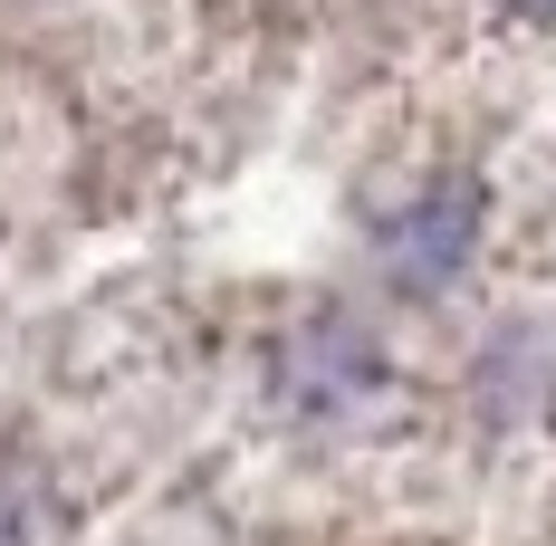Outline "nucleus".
<instances>
[{
	"label": "nucleus",
	"mask_w": 556,
	"mask_h": 546,
	"mask_svg": "<svg viewBox=\"0 0 556 546\" xmlns=\"http://www.w3.org/2000/svg\"><path fill=\"white\" fill-rule=\"evenodd\" d=\"M470 230H480V192L470 182H442L422 212H403L393 220V278H413V288H432V278L460 269V250H470Z\"/></svg>",
	"instance_id": "obj_1"
},
{
	"label": "nucleus",
	"mask_w": 556,
	"mask_h": 546,
	"mask_svg": "<svg viewBox=\"0 0 556 546\" xmlns=\"http://www.w3.org/2000/svg\"><path fill=\"white\" fill-rule=\"evenodd\" d=\"M0 546H29V498H20V480H0Z\"/></svg>",
	"instance_id": "obj_2"
},
{
	"label": "nucleus",
	"mask_w": 556,
	"mask_h": 546,
	"mask_svg": "<svg viewBox=\"0 0 556 546\" xmlns=\"http://www.w3.org/2000/svg\"><path fill=\"white\" fill-rule=\"evenodd\" d=\"M508 10H528V20H556V0H508Z\"/></svg>",
	"instance_id": "obj_3"
}]
</instances>
